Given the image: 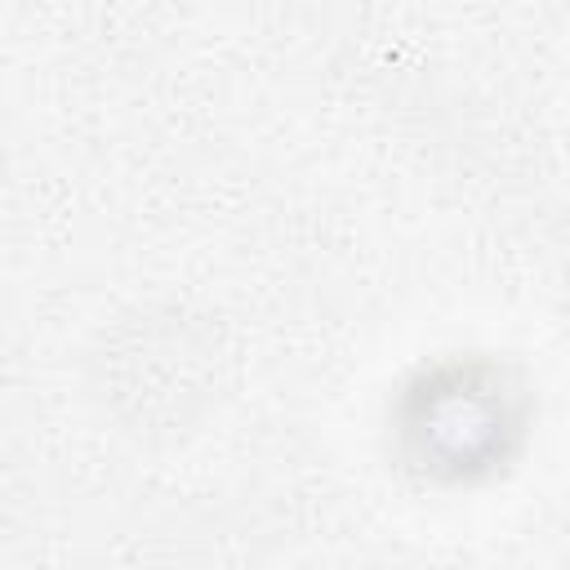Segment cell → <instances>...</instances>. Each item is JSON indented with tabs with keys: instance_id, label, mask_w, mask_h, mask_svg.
<instances>
[{
	"instance_id": "cell-1",
	"label": "cell",
	"mask_w": 570,
	"mask_h": 570,
	"mask_svg": "<svg viewBox=\"0 0 570 570\" xmlns=\"http://www.w3.org/2000/svg\"><path fill=\"white\" fill-rule=\"evenodd\" d=\"M534 432L530 379L494 352L419 361L387 401V445L405 476L432 490L490 485L517 468Z\"/></svg>"
}]
</instances>
